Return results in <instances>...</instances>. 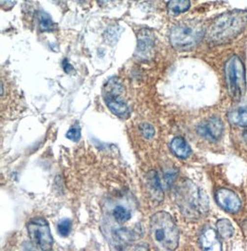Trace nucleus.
Returning a JSON list of instances; mask_svg holds the SVG:
<instances>
[{"instance_id": "f257e3e1", "label": "nucleus", "mask_w": 247, "mask_h": 251, "mask_svg": "<svg viewBox=\"0 0 247 251\" xmlns=\"http://www.w3.org/2000/svg\"><path fill=\"white\" fill-rule=\"evenodd\" d=\"M176 201L182 213L191 221L199 219L208 211L207 195L190 180L183 181L177 187Z\"/></svg>"}, {"instance_id": "f03ea898", "label": "nucleus", "mask_w": 247, "mask_h": 251, "mask_svg": "<svg viewBox=\"0 0 247 251\" xmlns=\"http://www.w3.org/2000/svg\"><path fill=\"white\" fill-rule=\"evenodd\" d=\"M150 235L154 244L163 251H174L180 233L172 216L166 212H156L150 219Z\"/></svg>"}, {"instance_id": "7ed1b4c3", "label": "nucleus", "mask_w": 247, "mask_h": 251, "mask_svg": "<svg viewBox=\"0 0 247 251\" xmlns=\"http://www.w3.org/2000/svg\"><path fill=\"white\" fill-rule=\"evenodd\" d=\"M247 25V11H230L220 16L213 23L209 31V40L217 45L226 44L244 31Z\"/></svg>"}, {"instance_id": "20e7f679", "label": "nucleus", "mask_w": 247, "mask_h": 251, "mask_svg": "<svg viewBox=\"0 0 247 251\" xmlns=\"http://www.w3.org/2000/svg\"><path fill=\"white\" fill-rule=\"evenodd\" d=\"M205 35V29L199 23L186 22L176 25L170 31V43L177 50L185 51L196 47Z\"/></svg>"}, {"instance_id": "39448f33", "label": "nucleus", "mask_w": 247, "mask_h": 251, "mask_svg": "<svg viewBox=\"0 0 247 251\" xmlns=\"http://www.w3.org/2000/svg\"><path fill=\"white\" fill-rule=\"evenodd\" d=\"M225 78L231 99L239 102L247 91L245 67L239 56L232 55L225 64Z\"/></svg>"}, {"instance_id": "423d86ee", "label": "nucleus", "mask_w": 247, "mask_h": 251, "mask_svg": "<svg viewBox=\"0 0 247 251\" xmlns=\"http://www.w3.org/2000/svg\"><path fill=\"white\" fill-rule=\"evenodd\" d=\"M123 86L118 78H112L104 87V99L109 109L120 118H127L130 113L129 106L122 99Z\"/></svg>"}, {"instance_id": "0eeeda50", "label": "nucleus", "mask_w": 247, "mask_h": 251, "mask_svg": "<svg viewBox=\"0 0 247 251\" xmlns=\"http://www.w3.org/2000/svg\"><path fill=\"white\" fill-rule=\"evenodd\" d=\"M28 234L30 240L35 248L41 251H50L53 247V237L47 220L35 218L29 222Z\"/></svg>"}, {"instance_id": "6e6552de", "label": "nucleus", "mask_w": 247, "mask_h": 251, "mask_svg": "<svg viewBox=\"0 0 247 251\" xmlns=\"http://www.w3.org/2000/svg\"><path fill=\"white\" fill-rule=\"evenodd\" d=\"M224 126L220 118H211L200 123L197 132L208 141H218L223 133Z\"/></svg>"}, {"instance_id": "1a4fd4ad", "label": "nucleus", "mask_w": 247, "mask_h": 251, "mask_svg": "<svg viewBox=\"0 0 247 251\" xmlns=\"http://www.w3.org/2000/svg\"><path fill=\"white\" fill-rule=\"evenodd\" d=\"M216 201L220 207L226 212L236 213L241 209V201L238 195L227 188L219 189L216 193Z\"/></svg>"}, {"instance_id": "9d476101", "label": "nucleus", "mask_w": 247, "mask_h": 251, "mask_svg": "<svg viewBox=\"0 0 247 251\" xmlns=\"http://www.w3.org/2000/svg\"><path fill=\"white\" fill-rule=\"evenodd\" d=\"M154 36L152 32L148 30H142L138 35V45H137V55L140 58L148 59L153 54L154 49Z\"/></svg>"}, {"instance_id": "9b49d317", "label": "nucleus", "mask_w": 247, "mask_h": 251, "mask_svg": "<svg viewBox=\"0 0 247 251\" xmlns=\"http://www.w3.org/2000/svg\"><path fill=\"white\" fill-rule=\"evenodd\" d=\"M228 119L231 125L247 126V99H242L231 107L228 113Z\"/></svg>"}, {"instance_id": "f8f14e48", "label": "nucleus", "mask_w": 247, "mask_h": 251, "mask_svg": "<svg viewBox=\"0 0 247 251\" xmlns=\"http://www.w3.org/2000/svg\"><path fill=\"white\" fill-rule=\"evenodd\" d=\"M219 234L212 228L205 229L200 235L199 245L202 250L207 251H220L222 250Z\"/></svg>"}, {"instance_id": "ddd939ff", "label": "nucleus", "mask_w": 247, "mask_h": 251, "mask_svg": "<svg viewBox=\"0 0 247 251\" xmlns=\"http://www.w3.org/2000/svg\"><path fill=\"white\" fill-rule=\"evenodd\" d=\"M148 188L154 201H161L163 200L164 193L162 191V186L160 177L156 172H151L148 176Z\"/></svg>"}, {"instance_id": "4468645a", "label": "nucleus", "mask_w": 247, "mask_h": 251, "mask_svg": "<svg viewBox=\"0 0 247 251\" xmlns=\"http://www.w3.org/2000/svg\"><path fill=\"white\" fill-rule=\"evenodd\" d=\"M170 150L179 158H187L191 153V148L188 143L181 137H176L170 142Z\"/></svg>"}, {"instance_id": "2eb2a0df", "label": "nucleus", "mask_w": 247, "mask_h": 251, "mask_svg": "<svg viewBox=\"0 0 247 251\" xmlns=\"http://www.w3.org/2000/svg\"><path fill=\"white\" fill-rule=\"evenodd\" d=\"M190 6V0H170L167 3V8L169 14L177 16L187 11Z\"/></svg>"}, {"instance_id": "dca6fc26", "label": "nucleus", "mask_w": 247, "mask_h": 251, "mask_svg": "<svg viewBox=\"0 0 247 251\" xmlns=\"http://www.w3.org/2000/svg\"><path fill=\"white\" fill-rule=\"evenodd\" d=\"M233 226L228 219H220L217 223V232L224 239H228L233 235Z\"/></svg>"}, {"instance_id": "f3484780", "label": "nucleus", "mask_w": 247, "mask_h": 251, "mask_svg": "<svg viewBox=\"0 0 247 251\" xmlns=\"http://www.w3.org/2000/svg\"><path fill=\"white\" fill-rule=\"evenodd\" d=\"M38 24L42 31H52L56 29V24L48 13L40 11L38 13Z\"/></svg>"}, {"instance_id": "a211bd4d", "label": "nucleus", "mask_w": 247, "mask_h": 251, "mask_svg": "<svg viewBox=\"0 0 247 251\" xmlns=\"http://www.w3.org/2000/svg\"><path fill=\"white\" fill-rule=\"evenodd\" d=\"M112 215L113 217L115 218L116 221L120 222V223H124V222H127L129 220L131 219L132 217V213L131 211L122 206V205H118L116 206L113 211H112Z\"/></svg>"}, {"instance_id": "6ab92c4d", "label": "nucleus", "mask_w": 247, "mask_h": 251, "mask_svg": "<svg viewBox=\"0 0 247 251\" xmlns=\"http://www.w3.org/2000/svg\"><path fill=\"white\" fill-rule=\"evenodd\" d=\"M72 229V221L70 219H64L59 222L57 225V231L59 235L62 236H67L70 234Z\"/></svg>"}, {"instance_id": "aec40b11", "label": "nucleus", "mask_w": 247, "mask_h": 251, "mask_svg": "<svg viewBox=\"0 0 247 251\" xmlns=\"http://www.w3.org/2000/svg\"><path fill=\"white\" fill-rule=\"evenodd\" d=\"M67 138L69 140L73 141H78L81 139V129L79 126H72V128L69 129V131L67 132Z\"/></svg>"}, {"instance_id": "412c9836", "label": "nucleus", "mask_w": 247, "mask_h": 251, "mask_svg": "<svg viewBox=\"0 0 247 251\" xmlns=\"http://www.w3.org/2000/svg\"><path fill=\"white\" fill-rule=\"evenodd\" d=\"M140 129H141L142 134L144 135V138H146V139H151L155 134L154 127L149 124H142L140 126Z\"/></svg>"}, {"instance_id": "4be33fe9", "label": "nucleus", "mask_w": 247, "mask_h": 251, "mask_svg": "<svg viewBox=\"0 0 247 251\" xmlns=\"http://www.w3.org/2000/svg\"><path fill=\"white\" fill-rule=\"evenodd\" d=\"M244 139H245V141H246V142L247 143V130H246L245 133H244Z\"/></svg>"}]
</instances>
